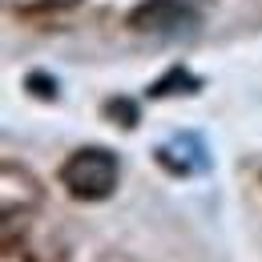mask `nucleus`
<instances>
[{
	"label": "nucleus",
	"instance_id": "obj_1",
	"mask_svg": "<svg viewBox=\"0 0 262 262\" xmlns=\"http://www.w3.org/2000/svg\"><path fill=\"white\" fill-rule=\"evenodd\" d=\"M117 178H121V165L117 154L101 149V145H85L77 154H69V162L61 165V182L73 198L81 202H101L117 190Z\"/></svg>",
	"mask_w": 262,
	"mask_h": 262
},
{
	"label": "nucleus",
	"instance_id": "obj_2",
	"mask_svg": "<svg viewBox=\"0 0 262 262\" xmlns=\"http://www.w3.org/2000/svg\"><path fill=\"white\" fill-rule=\"evenodd\" d=\"M137 33L162 36V40H182V36L198 33V8L186 0H145L129 16Z\"/></svg>",
	"mask_w": 262,
	"mask_h": 262
},
{
	"label": "nucleus",
	"instance_id": "obj_3",
	"mask_svg": "<svg viewBox=\"0 0 262 262\" xmlns=\"http://www.w3.org/2000/svg\"><path fill=\"white\" fill-rule=\"evenodd\" d=\"M158 162L169 165L173 173H202V169H210V149L198 133H178L158 149Z\"/></svg>",
	"mask_w": 262,
	"mask_h": 262
}]
</instances>
